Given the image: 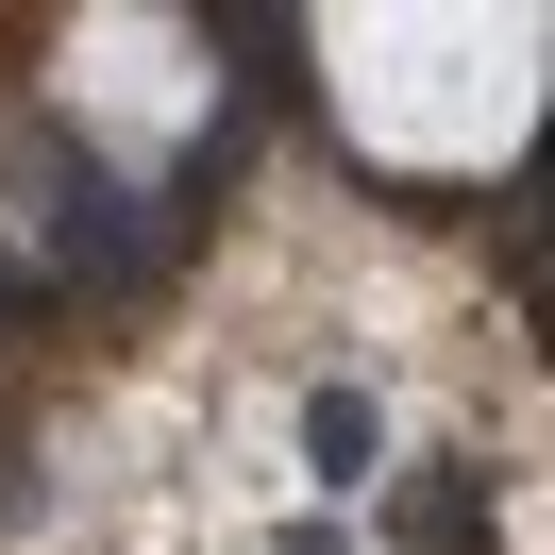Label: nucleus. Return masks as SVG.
Instances as JSON below:
<instances>
[{
    "mask_svg": "<svg viewBox=\"0 0 555 555\" xmlns=\"http://www.w3.org/2000/svg\"><path fill=\"white\" fill-rule=\"evenodd\" d=\"M304 454H320V488H371V454H387V421L353 404V387H320V421H304Z\"/></svg>",
    "mask_w": 555,
    "mask_h": 555,
    "instance_id": "f257e3e1",
    "label": "nucleus"
},
{
    "mask_svg": "<svg viewBox=\"0 0 555 555\" xmlns=\"http://www.w3.org/2000/svg\"><path fill=\"white\" fill-rule=\"evenodd\" d=\"M404 539H421V555H488V521H472V488H421Z\"/></svg>",
    "mask_w": 555,
    "mask_h": 555,
    "instance_id": "f03ea898",
    "label": "nucleus"
}]
</instances>
